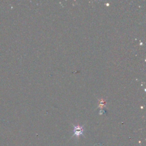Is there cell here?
<instances>
[{
    "label": "cell",
    "mask_w": 146,
    "mask_h": 146,
    "mask_svg": "<svg viewBox=\"0 0 146 146\" xmlns=\"http://www.w3.org/2000/svg\"><path fill=\"white\" fill-rule=\"evenodd\" d=\"M74 135L77 136H79L83 134L84 132V129L82 127H80L79 126H74Z\"/></svg>",
    "instance_id": "6da1fadb"
}]
</instances>
